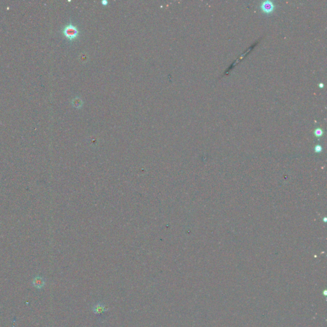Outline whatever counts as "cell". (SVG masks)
<instances>
[{"label":"cell","mask_w":327,"mask_h":327,"mask_svg":"<svg viewBox=\"0 0 327 327\" xmlns=\"http://www.w3.org/2000/svg\"><path fill=\"white\" fill-rule=\"evenodd\" d=\"M33 284H34V286L35 288L38 289H41L45 285V280L44 279L43 277L40 276H37L34 278V280H33Z\"/></svg>","instance_id":"obj_4"},{"label":"cell","mask_w":327,"mask_h":327,"mask_svg":"<svg viewBox=\"0 0 327 327\" xmlns=\"http://www.w3.org/2000/svg\"><path fill=\"white\" fill-rule=\"evenodd\" d=\"M323 86H324V85H323V84L322 83H319V86L320 88H323Z\"/></svg>","instance_id":"obj_9"},{"label":"cell","mask_w":327,"mask_h":327,"mask_svg":"<svg viewBox=\"0 0 327 327\" xmlns=\"http://www.w3.org/2000/svg\"><path fill=\"white\" fill-rule=\"evenodd\" d=\"M72 104L74 107L76 108H80L82 106V105H83V101H82L80 98L77 97L72 100Z\"/></svg>","instance_id":"obj_5"},{"label":"cell","mask_w":327,"mask_h":327,"mask_svg":"<svg viewBox=\"0 0 327 327\" xmlns=\"http://www.w3.org/2000/svg\"><path fill=\"white\" fill-rule=\"evenodd\" d=\"M315 152L316 153H320L322 151V147L320 145H316L315 146Z\"/></svg>","instance_id":"obj_7"},{"label":"cell","mask_w":327,"mask_h":327,"mask_svg":"<svg viewBox=\"0 0 327 327\" xmlns=\"http://www.w3.org/2000/svg\"><path fill=\"white\" fill-rule=\"evenodd\" d=\"M109 310V309L106 308L105 305L101 302L96 303L93 307V312L95 314H101L107 311V310Z\"/></svg>","instance_id":"obj_2"},{"label":"cell","mask_w":327,"mask_h":327,"mask_svg":"<svg viewBox=\"0 0 327 327\" xmlns=\"http://www.w3.org/2000/svg\"><path fill=\"white\" fill-rule=\"evenodd\" d=\"M314 134L316 137H321L323 134V130L320 128H317L314 130Z\"/></svg>","instance_id":"obj_6"},{"label":"cell","mask_w":327,"mask_h":327,"mask_svg":"<svg viewBox=\"0 0 327 327\" xmlns=\"http://www.w3.org/2000/svg\"><path fill=\"white\" fill-rule=\"evenodd\" d=\"M102 3L104 5H107V3H108V2L106 1V0H103V1L102 2Z\"/></svg>","instance_id":"obj_8"},{"label":"cell","mask_w":327,"mask_h":327,"mask_svg":"<svg viewBox=\"0 0 327 327\" xmlns=\"http://www.w3.org/2000/svg\"><path fill=\"white\" fill-rule=\"evenodd\" d=\"M261 8L264 12H265L267 13H269L273 10L274 5H273V2L271 1H265V2H263L262 3H261Z\"/></svg>","instance_id":"obj_3"},{"label":"cell","mask_w":327,"mask_h":327,"mask_svg":"<svg viewBox=\"0 0 327 327\" xmlns=\"http://www.w3.org/2000/svg\"><path fill=\"white\" fill-rule=\"evenodd\" d=\"M63 35L70 40L75 39L79 35L78 28L72 24H69L65 26L63 29Z\"/></svg>","instance_id":"obj_1"}]
</instances>
